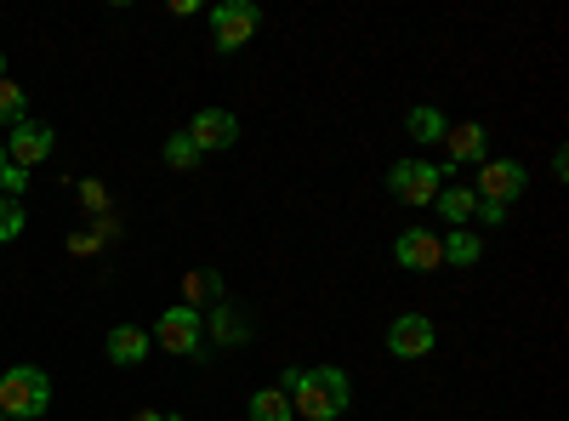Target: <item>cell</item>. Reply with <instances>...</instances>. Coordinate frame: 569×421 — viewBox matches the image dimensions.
<instances>
[{"mask_svg": "<svg viewBox=\"0 0 569 421\" xmlns=\"http://www.w3.org/2000/svg\"><path fill=\"white\" fill-rule=\"evenodd\" d=\"M284 399H291V415L302 421H337L353 404V382L342 364H308V370H284L279 377Z\"/></svg>", "mask_w": 569, "mask_h": 421, "instance_id": "obj_1", "label": "cell"}, {"mask_svg": "<svg viewBox=\"0 0 569 421\" xmlns=\"http://www.w3.org/2000/svg\"><path fill=\"white\" fill-rule=\"evenodd\" d=\"M52 410V377L40 364H12L0 377V415L7 421H34Z\"/></svg>", "mask_w": 569, "mask_h": 421, "instance_id": "obj_2", "label": "cell"}, {"mask_svg": "<svg viewBox=\"0 0 569 421\" xmlns=\"http://www.w3.org/2000/svg\"><path fill=\"white\" fill-rule=\"evenodd\" d=\"M439 189H445V171H439L433 160H399V166L388 171V194H393L399 206H433Z\"/></svg>", "mask_w": 569, "mask_h": 421, "instance_id": "obj_3", "label": "cell"}, {"mask_svg": "<svg viewBox=\"0 0 569 421\" xmlns=\"http://www.w3.org/2000/svg\"><path fill=\"white\" fill-rule=\"evenodd\" d=\"M257 29H262V12L251 0H222V7H211V46L217 52H240V46H251Z\"/></svg>", "mask_w": 569, "mask_h": 421, "instance_id": "obj_4", "label": "cell"}, {"mask_svg": "<svg viewBox=\"0 0 569 421\" xmlns=\"http://www.w3.org/2000/svg\"><path fill=\"white\" fill-rule=\"evenodd\" d=\"M149 342H160L166 353H200V348H206V313L182 308V302H177V308H166Z\"/></svg>", "mask_w": 569, "mask_h": 421, "instance_id": "obj_5", "label": "cell"}, {"mask_svg": "<svg viewBox=\"0 0 569 421\" xmlns=\"http://www.w3.org/2000/svg\"><path fill=\"white\" fill-rule=\"evenodd\" d=\"M530 189V171L518 166V160H485L479 166V189H472V200H485V206H512L518 194Z\"/></svg>", "mask_w": 569, "mask_h": 421, "instance_id": "obj_6", "label": "cell"}, {"mask_svg": "<svg viewBox=\"0 0 569 421\" xmlns=\"http://www.w3.org/2000/svg\"><path fill=\"white\" fill-rule=\"evenodd\" d=\"M0 149H7V166H18V171H34L46 154L58 149V137H52V126H46V120H18V131H12Z\"/></svg>", "mask_w": 569, "mask_h": 421, "instance_id": "obj_7", "label": "cell"}, {"mask_svg": "<svg viewBox=\"0 0 569 421\" xmlns=\"http://www.w3.org/2000/svg\"><path fill=\"white\" fill-rule=\"evenodd\" d=\"M393 262L410 273H433V268H445V240L433 228H405L393 240Z\"/></svg>", "mask_w": 569, "mask_h": 421, "instance_id": "obj_8", "label": "cell"}, {"mask_svg": "<svg viewBox=\"0 0 569 421\" xmlns=\"http://www.w3.org/2000/svg\"><path fill=\"white\" fill-rule=\"evenodd\" d=\"M188 143H194L200 154H222L240 143V120H233L228 109H200L194 126H188Z\"/></svg>", "mask_w": 569, "mask_h": 421, "instance_id": "obj_9", "label": "cell"}, {"mask_svg": "<svg viewBox=\"0 0 569 421\" xmlns=\"http://www.w3.org/2000/svg\"><path fill=\"white\" fill-rule=\"evenodd\" d=\"M439 331H433V319H421V313H399L388 324V353L393 359H421V353H433Z\"/></svg>", "mask_w": 569, "mask_h": 421, "instance_id": "obj_10", "label": "cell"}, {"mask_svg": "<svg viewBox=\"0 0 569 421\" xmlns=\"http://www.w3.org/2000/svg\"><path fill=\"white\" fill-rule=\"evenodd\" d=\"M217 302H222V279L211 268H188L182 273V308L200 313V308H217Z\"/></svg>", "mask_w": 569, "mask_h": 421, "instance_id": "obj_11", "label": "cell"}, {"mask_svg": "<svg viewBox=\"0 0 569 421\" xmlns=\"http://www.w3.org/2000/svg\"><path fill=\"white\" fill-rule=\"evenodd\" d=\"M445 149H450V166H456V160H485L490 137H485V126L467 120V126H450V131H445ZM450 166H445V171H450Z\"/></svg>", "mask_w": 569, "mask_h": 421, "instance_id": "obj_12", "label": "cell"}, {"mask_svg": "<svg viewBox=\"0 0 569 421\" xmlns=\"http://www.w3.org/2000/svg\"><path fill=\"white\" fill-rule=\"evenodd\" d=\"M149 331H137V324H114V331H109V359L114 364H142V359H149Z\"/></svg>", "mask_w": 569, "mask_h": 421, "instance_id": "obj_13", "label": "cell"}, {"mask_svg": "<svg viewBox=\"0 0 569 421\" xmlns=\"http://www.w3.org/2000/svg\"><path fill=\"white\" fill-rule=\"evenodd\" d=\"M246 415L251 421H291V399H284V388H257Z\"/></svg>", "mask_w": 569, "mask_h": 421, "instance_id": "obj_14", "label": "cell"}, {"mask_svg": "<svg viewBox=\"0 0 569 421\" xmlns=\"http://www.w3.org/2000/svg\"><path fill=\"white\" fill-rule=\"evenodd\" d=\"M439 217L450 222V228H472V206H479V200H472V189H439Z\"/></svg>", "mask_w": 569, "mask_h": 421, "instance_id": "obj_15", "label": "cell"}, {"mask_svg": "<svg viewBox=\"0 0 569 421\" xmlns=\"http://www.w3.org/2000/svg\"><path fill=\"white\" fill-rule=\"evenodd\" d=\"M479 257H485V240H479L472 228H456L450 240H445V262H450V268H472Z\"/></svg>", "mask_w": 569, "mask_h": 421, "instance_id": "obj_16", "label": "cell"}, {"mask_svg": "<svg viewBox=\"0 0 569 421\" xmlns=\"http://www.w3.org/2000/svg\"><path fill=\"white\" fill-rule=\"evenodd\" d=\"M405 126H410L416 143H445V131H450V126H445V114H439V109H427V103H416Z\"/></svg>", "mask_w": 569, "mask_h": 421, "instance_id": "obj_17", "label": "cell"}, {"mask_svg": "<svg viewBox=\"0 0 569 421\" xmlns=\"http://www.w3.org/2000/svg\"><path fill=\"white\" fill-rule=\"evenodd\" d=\"M206 319H211V331H217V342H246V337H251V324H246L240 313H233V308H222V302H217V308H211Z\"/></svg>", "mask_w": 569, "mask_h": 421, "instance_id": "obj_18", "label": "cell"}, {"mask_svg": "<svg viewBox=\"0 0 569 421\" xmlns=\"http://www.w3.org/2000/svg\"><path fill=\"white\" fill-rule=\"evenodd\" d=\"M166 166H171V171H194V166H200V149L188 143V131L166 137Z\"/></svg>", "mask_w": 569, "mask_h": 421, "instance_id": "obj_19", "label": "cell"}, {"mask_svg": "<svg viewBox=\"0 0 569 421\" xmlns=\"http://www.w3.org/2000/svg\"><path fill=\"white\" fill-rule=\"evenodd\" d=\"M23 109H29V98H23V86H12V80H0V126H18V120H23Z\"/></svg>", "mask_w": 569, "mask_h": 421, "instance_id": "obj_20", "label": "cell"}, {"mask_svg": "<svg viewBox=\"0 0 569 421\" xmlns=\"http://www.w3.org/2000/svg\"><path fill=\"white\" fill-rule=\"evenodd\" d=\"M18 233H23V206L18 200H0V245L18 240Z\"/></svg>", "mask_w": 569, "mask_h": 421, "instance_id": "obj_21", "label": "cell"}, {"mask_svg": "<svg viewBox=\"0 0 569 421\" xmlns=\"http://www.w3.org/2000/svg\"><path fill=\"white\" fill-rule=\"evenodd\" d=\"M29 189V171H18V166H0V200H18Z\"/></svg>", "mask_w": 569, "mask_h": 421, "instance_id": "obj_22", "label": "cell"}, {"mask_svg": "<svg viewBox=\"0 0 569 421\" xmlns=\"http://www.w3.org/2000/svg\"><path fill=\"white\" fill-rule=\"evenodd\" d=\"M80 206H86V211H103L109 200H103V189H98V182H80Z\"/></svg>", "mask_w": 569, "mask_h": 421, "instance_id": "obj_23", "label": "cell"}, {"mask_svg": "<svg viewBox=\"0 0 569 421\" xmlns=\"http://www.w3.org/2000/svg\"><path fill=\"white\" fill-rule=\"evenodd\" d=\"M501 217H507L501 206H485V200H479V206H472V222H485V228H496Z\"/></svg>", "mask_w": 569, "mask_h": 421, "instance_id": "obj_24", "label": "cell"}, {"mask_svg": "<svg viewBox=\"0 0 569 421\" xmlns=\"http://www.w3.org/2000/svg\"><path fill=\"white\" fill-rule=\"evenodd\" d=\"M131 421H177V415H166V410H137Z\"/></svg>", "mask_w": 569, "mask_h": 421, "instance_id": "obj_25", "label": "cell"}, {"mask_svg": "<svg viewBox=\"0 0 569 421\" xmlns=\"http://www.w3.org/2000/svg\"><path fill=\"white\" fill-rule=\"evenodd\" d=\"M0 80H7V58H0Z\"/></svg>", "mask_w": 569, "mask_h": 421, "instance_id": "obj_26", "label": "cell"}, {"mask_svg": "<svg viewBox=\"0 0 569 421\" xmlns=\"http://www.w3.org/2000/svg\"><path fill=\"white\" fill-rule=\"evenodd\" d=\"M0 166H7V149H0Z\"/></svg>", "mask_w": 569, "mask_h": 421, "instance_id": "obj_27", "label": "cell"}, {"mask_svg": "<svg viewBox=\"0 0 569 421\" xmlns=\"http://www.w3.org/2000/svg\"><path fill=\"white\" fill-rule=\"evenodd\" d=\"M0 421H7V415H0Z\"/></svg>", "mask_w": 569, "mask_h": 421, "instance_id": "obj_28", "label": "cell"}]
</instances>
